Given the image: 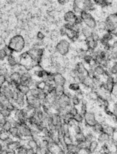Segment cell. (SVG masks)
Instances as JSON below:
<instances>
[{"label": "cell", "instance_id": "9c48e42d", "mask_svg": "<svg viewBox=\"0 0 117 154\" xmlns=\"http://www.w3.org/2000/svg\"><path fill=\"white\" fill-rule=\"evenodd\" d=\"M53 82L55 86H66L67 80L62 73L56 72L53 74Z\"/></svg>", "mask_w": 117, "mask_h": 154}, {"label": "cell", "instance_id": "9f6ffc18", "mask_svg": "<svg viewBox=\"0 0 117 154\" xmlns=\"http://www.w3.org/2000/svg\"><path fill=\"white\" fill-rule=\"evenodd\" d=\"M16 151L14 150H7L6 151V154H16Z\"/></svg>", "mask_w": 117, "mask_h": 154}, {"label": "cell", "instance_id": "60d3db41", "mask_svg": "<svg viewBox=\"0 0 117 154\" xmlns=\"http://www.w3.org/2000/svg\"><path fill=\"white\" fill-rule=\"evenodd\" d=\"M11 136L10 135V133L8 132L2 130L0 132V142H4L5 139H7L8 138Z\"/></svg>", "mask_w": 117, "mask_h": 154}, {"label": "cell", "instance_id": "7c38bea8", "mask_svg": "<svg viewBox=\"0 0 117 154\" xmlns=\"http://www.w3.org/2000/svg\"><path fill=\"white\" fill-rule=\"evenodd\" d=\"M19 133L22 138L29 139L31 138V130L28 125H21L20 127L19 128Z\"/></svg>", "mask_w": 117, "mask_h": 154}, {"label": "cell", "instance_id": "6da1fadb", "mask_svg": "<svg viewBox=\"0 0 117 154\" xmlns=\"http://www.w3.org/2000/svg\"><path fill=\"white\" fill-rule=\"evenodd\" d=\"M95 4L92 0H73V11L80 15L82 11L90 12L95 10Z\"/></svg>", "mask_w": 117, "mask_h": 154}, {"label": "cell", "instance_id": "f5cc1de1", "mask_svg": "<svg viewBox=\"0 0 117 154\" xmlns=\"http://www.w3.org/2000/svg\"><path fill=\"white\" fill-rule=\"evenodd\" d=\"M89 102V101H88V99L85 97L81 100V104H82V105L88 106Z\"/></svg>", "mask_w": 117, "mask_h": 154}, {"label": "cell", "instance_id": "94428289", "mask_svg": "<svg viewBox=\"0 0 117 154\" xmlns=\"http://www.w3.org/2000/svg\"><path fill=\"white\" fill-rule=\"evenodd\" d=\"M66 154H75L74 152H70V151H66Z\"/></svg>", "mask_w": 117, "mask_h": 154}, {"label": "cell", "instance_id": "cb8c5ba5", "mask_svg": "<svg viewBox=\"0 0 117 154\" xmlns=\"http://www.w3.org/2000/svg\"><path fill=\"white\" fill-rule=\"evenodd\" d=\"M30 89V88L27 85L22 84L20 83H19L17 86V90L18 91H19L20 92H21V93H23V95H24L25 96H26L27 95L29 94Z\"/></svg>", "mask_w": 117, "mask_h": 154}, {"label": "cell", "instance_id": "f546056e", "mask_svg": "<svg viewBox=\"0 0 117 154\" xmlns=\"http://www.w3.org/2000/svg\"><path fill=\"white\" fill-rule=\"evenodd\" d=\"M70 132L72 135L78 134L82 132V127L81 124H76L73 128H71Z\"/></svg>", "mask_w": 117, "mask_h": 154}, {"label": "cell", "instance_id": "ee69618b", "mask_svg": "<svg viewBox=\"0 0 117 154\" xmlns=\"http://www.w3.org/2000/svg\"><path fill=\"white\" fill-rule=\"evenodd\" d=\"M40 90H39L38 89H37L36 87L30 88L29 94L32 95V96H34L35 98H37V96H38V95H39V92H40Z\"/></svg>", "mask_w": 117, "mask_h": 154}, {"label": "cell", "instance_id": "4fadbf2b", "mask_svg": "<svg viewBox=\"0 0 117 154\" xmlns=\"http://www.w3.org/2000/svg\"><path fill=\"white\" fill-rule=\"evenodd\" d=\"M76 18V14L72 11L70 10L64 13L63 19L65 21V23L69 24H75Z\"/></svg>", "mask_w": 117, "mask_h": 154}, {"label": "cell", "instance_id": "9a60e30c", "mask_svg": "<svg viewBox=\"0 0 117 154\" xmlns=\"http://www.w3.org/2000/svg\"><path fill=\"white\" fill-rule=\"evenodd\" d=\"M6 60H7V66L10 69L15 67L16 66L19 64V60L17 59V58L16 57V56L14 55V54L7 57Z\"/></svg>", "mask_w": 117, "mask_h": 154}, {"label": "cell", "instance_id": "4316f807", "mask_svg": "<svg viewBox=\"0 0 117 154\" xmlns=\"http://www.w3.org/2000/svg\"><path fill=\"white\" fill-rule=\"evenodd\" d=\"M20 146V144L19 140H14L13 142H11L10 144H8L6 146V149L9 150L16 151Z\"/></svg>", "mask_w": 117, "mask_h": 154}, {"label": "cell", "instance_id": "277c9868", "mask_svg": "<svg viewBox=\"0 0 117 154\" xmlns=\"http://www.w3.org/2000/svg\"><path fill=\"white\" fill-rule=\"evenodd\" d=\"M27 52L32 60L36 64H40L44 56V50L40 46L34 45Z\"/></svg>", "mask_w": 117, "mask_h": 154}, {"label": "cell", "instance_id": "83f0119b", "mask_svg": "<svg viewBox=\"0 0 117 154\" xmlns=\"http://www.w3.org/2000/svg\"><path fill=\"white\" fill-rule=\"evenodd\" d=\"M85 136L86 142L88 144L91 141L96 139V135H95L93 132H92V130L86 132L85 133Z\"/></svg>", "mask_w": 117, "mask_h": 154}, {"label": "cell", "instance_id": "1f68e13d", "mask_svg": "<svg viewBox=\"0 0 117 154\" xmlns=\"http://www.w3.org/2000/svg\"><path fill=\"white\" fill-rule=\"evenodd\" d=\"M27 147L36 150L38 147V145L37 144V142L34 139H33L32 138H30L27 139Z\"/></svg>", "mask_w": 117, "mask_h": 154}, {"label": "cell", "instance_id": "ba28073f", "mask_svg": "<svg viewBox=\"0 0 117 154\" xmlns=\"http://www.w3.org/2000/svg\"><path fill=\"white\" fill-rule=\"evenodd\" d=\"M15 90L11 89L6 83L4 85H2L0 89V91L2 96H4L7 99H8L9 101L13 100Z\"/></svg>", "mask_w": 117, "mask_h": 154}, {"label": "cell", "instance_id": "52a82bcc", "mask_svg": "<svg viewBox=\"0 0 117 154\" xmlns=\"http://www.w3.org/2000/svg\"><path fill=\"white\" fill-rule=\"evenodd\" d=\"M84 124L89 127H92L96 125L98 122L96 119L95 113L93 112L88 111L87 113L84 116Z\"/></svg>", "mask_w": 117, "mask_h": 154}, {"label": "cell", "instance_id": "3957f363", "mask_svg": "<svg viewBox=\"0 0 117 154\" xmlns=\"http://www.w3.org/2000/svg\"><path fill=\"white\" fill-rule=\"evenodd\" d=\"M117 13L110 14L104 21V28L107 32L117 36Z\"/></svg>", "mask_w": 117, "mask_h": 154}, {"label": "cell", "instance_id": "d6986e66", "mask_svg": "<svg viewBox=\"0 0 117 154\" xmlns=\"http://www.w3.org/2000/svg\"><path fill=\"white\" fill-rule=\"evenodd\" d=\"M8 132L10 133V135L15 140H19L20 138H21L19 133V129L18 128L12 127Z\"/></svg>", "mask_w": 117, "mask_h": 154}, {"label": "cell", "instance_id": "2e32d148", "mask_svg": "<svg viewBox=\"0 0 117 154\" xmlns=\"http://www.w3.org/2000/svg\"><path fill=\"white\" fill-rule=\"evenodd\" d=\"M100 145L96 139L93 140L88 144V150L90 154H93L96 151L99 150Z\"/></svg>", "mask_w": 117, "mask_h": 154}, {"label": "cell", "instance_id": "db71d44e", "mask_svg": "<svg viewBox=\"0 0 117 154\" xmlns=\"http://www.w3.org/2000/svg\"><path fill=\"white\" fill-rule=\"evenodd\" d=\"M26 154H36L35 150L32 149V148H27V150H26Z\"/></svg>", "mask_w": 117, "mask_h": 154}, {"label": "cell", "instance_id": "8992f818", "mask_svg": "<svg viewBox=\"0 0 117 154\" xmlns=\"http://www.w3.org/2000/svg\"><path fill=\"white\" fill-rule=\"evenodd\" d=\"M70 48V43L65 39H62L57 43L55 47V50L61 56H66L69 53Z\"/></svg>", "mask_w": 117, "mask_h": 154}, {"label": "cell", "instance_id": "7402d4cb", "mask_svg": "<svg viewBox=\"0 0 117 154\" xmlns=\"http://www.w3.org/2000/svg\"><path fill=\"white\" fill-rule=\"evenodd\" d=\"M91 130L95 135H98L102 132H104V125L101 122H98L93 127H91Z\"/></svg>", "mask_w": 117, "mask_h": 154}, {"label": "cell", "instance_id": "4dcf8cb0", "mask_svg": "<svg viewBox=\"0 0 117 154\" xmlns=\"http://www.w3.org/2000/svg\"><path fill=\"white\" fill-rule=\"evenodd\" d=\"M0 113L6 119H8L11 118L13 116V112L8 110L6 108H4L1 110H0Z\"/></svg>", "mask_w": 117, "mask_h": 154}, {"label": "cell", "instance_id": "e0dca14e", "mask_svg": "<svg viewBox=\"0 0 117 154\" xmlns=\"http://www.w3.org/2000/svg\"><path fill=\"white\" fill-rule=\"evenodd\" d=\"M31 78H32V75L30 72H26L25 73H23L21 74L20 83L28 86V84Z\"/></svg>", "mask_w": 117, "mask_h": 154}, {"label": "cell", "instance_id": "f907efd6", "mask_svg": "<svg viewBox=\"0 0 117 154\" xmlns=\"http://www.w3.org/2000/svg\"><path fill=\"white\" fill-rule=\"evenodd\" d=\"M66 151L59 146V147L55 152V154H66Z\"/></svg>", "mask_w": 117, "mask_h": 154}, {"label": "cell", "instance_id": "44dd1931", "mask_svg": "<svg viewBox=\"0 0 117 154\" xmlns=\"http://www.w3.org/2000/svg\"><path fill=\"white\" fill-rule=\"evenodd\" d=\"M92 33H93V30H91V29H90L89 28H88L87 27L84 26V24H83V26H82V27L81 28L80 34H82L84 36V37L85 38V40L86 38H87L90 37L92 36Z\"/></svg>", "mask_w": 117, "mask_h": 154}, {"label": "cell", "instance_id": "603a6c76", "mask_svg": "<svg viewBox=\"0 0 117 154\" xmlns=\"http://www.w3.org/2000/svg\"><path fill=\"white\" fill-rule=\"evenodd\" d=\"M70 92H72L73 93L77 92L78 90L81 89L80 84L72 81V82H69L67 86L66 87Z\"/></svg>", "mask_w": 117, "mask_h": 154}, {"label": "cell", "instance_id": "681fc988", "mask_svg": "<svg viewBox=\"0 0 117 154\" xmlns=\"http://www.w3.org/2000/svg\"><path fill=\"white\" fill-rule=\"evenodd\" d=\"M36 37L38 41H43L45 38V35L41 31H39L36 34Z\"/></svg>", "mask_w": 117, "mask_h": 154}, {"label": "cell", "instance_id": "b9f144b4", "mask_svg": "<svg viewBox=\"0 0 117 154\" xmlns=\"http://www.w3.org/2000/svg\"><path fill=\"white\" fill-rule=\"evenodd\" d=\"M95 5L101 6L102 7H107L109 4L106 0H92Z\"/></svg>", "mask_w": 117, "mask_h": 154}, {"label": "cell", "instance_id": "d4e9b609", "mask_svg": "<svg viewBox=\"0 0 117 154\" xmlns=\"http://www.w3.org/2000/svg\"><path fill=\"white\" fill-rule=\"evenodd\" d=\"M93 69V71H94L95 75L100 76V77H102L105 75L106 69L105 68H104L102 66L98 64L96 67H95Z\"/></svg>", "mask_w": 117, "mask_h": 154}, {"label": "cell", "instance_id": "816d5d0a", "mask_svg": "<svg viewBox=\"0 0 117 154\" xmlns=\"http://www.w3.org/2000/svg\"><path fill=\"white\" fill-rule=\"evenodd\" d=\"M6 82H7V80H6L5 76H4V75L0 76V86L1 87V86H2V85H4Z\"/></svg>", "mask_w": 117, "mask_h": 154}, {"label": "cell", "instance_id": "bcb514c9", "mask_svg": "<svg viewBox=\"0 0 117 154\" xmlns=\"http://www.w3.org/2000/svg\"><path fill=\"white\" fill-rule=\"evenodd\" d=\"M79 112V108H78V107L72 106L69 113L72 116H74L75 115H76V114H78Z\"/></svg>", "mask_w": 117, "mask_h": 154}, {"label": "cell", "instance_id": "836d02e7", "mask_svg": "<svg viewBox=\"0 0 117 154\" xmlns=\"http://www.w3.org/2000/svg\"><path fill=\"white\" fill-rule=\"evenodd\" d=\"M44 114L45 113L43 112L41 107L35 109V116L40 121H41L43 120L44 116Z\"/></svg>", "mask_w": 117, "mask_h": 154}, {"label": "cell", "instance_id": "f6af8a7d", "mask_svg": "<svg viewBox=\"0 0 117 154\" xmlns=\"http://www.w3.org/2000/svg\"><path fill=\"white\" fill-rule=\"evenodd\" d=\"M79 111L81 114H82L83 116H84L88 111V106L80 104Z\"/></svg>", "mask_w": 117, "mask_h": 154}, {"label": "cell", "instance_id": "6125c7cd", "mask_svg": "<svg viewBox=\"0 0 117 154\" xmlns=\"http://www.w3.org/2000/svg\"><path fill=\"white\" fill-rule=\"evenodd\" d=\"M2 130H3V128H2V125H0V132H1V131H2Z\"/></svg>", "mask_w": 117, "mask_h": 154}, {"label": "cell", "instance_id": "f1b7e54d", "mask_svg": "<svg viewBox=\"0 0 117 154\" xmlns=\"http://www.w3.org/2000/svg\"><path fill=\"white\" fill-rule=\"evenodd\" d=\"M63 140L66 145L72 143H75L74 139H73V136L72 135L71 132L70 133L64 135L63 136Z\"/></svg>", "mask_w": 117, "mask_h": 154}, {"label": "cell", "instance_id": "5bb4252c", "mask_svg": "<svg viewBox=\"0 0 117 154\" xmlns=\"http://www.w3.org/2000/svg\"><path fill=\"white\" fill-rule=\"evenodd\" d=\"M110 139L111 136L105 132H102L96 135V140L99 145L108 143L110 141Z\"/></svg>", "mask_w": 117, "mask_h": 154}, {"label": "cell", "instance_id": "6f0895ef", "mask_svg": "<svg viewBox=\"0 0 117 154\" xmlns=\"http://www.w3.org/2000/svg\"><path fill=\"white\" fill-rule=\"evenodd\" d=\"M57 1L60 5H64L66 2V0H57Z\"/></svg>", "mask_w": 117, "mask_h": 154}, {"label": "cell", "instance_id": "5b68a950", "mask_svg": "<svg viewBox=\"0 0 117 154\" xmlns=\"http://www.w3.org/2000/svg\"><path fill=\"white\" fill-rule=\"evenodd\" d=\"M80 16L82 19L83 24L84 26L93 30L97 28L98 23L95 18L90 13L87 11H82L80 14Z\"/></svg>", "mask_w": 117, "mask_h": 154}, {"label": "cell", "instance_id": "d590c367", "mask_svg": "<svg viewBox=\"0 0 117 154\" xmlns=\"http://www.w3.org/2000/svg\"><path fill=\"white\" fill-rule=\"evenodd\" d=\"M73 118L74 121L76 122V123L78 124H81L84 122V116L82 114H81L79 112L76 115H75L74 116H73Z\"/></svg>", "mask_w": 117, "mask_h": 154}, {"label": "cell", "instance_id": "7bdbcfd3", "mask_svg": "<svg viewBox=\"0 0 117 154\" xmlns=\"http://www.w3.org/2000/svg\"><path fill=\"white\" fill-rule=\"evenodd\" d=\"M47 95V93H46L44 90H40L37 99H38L41 103H42L46 99Z\"/></svg>", "mask_w": 117, "mask_h": 154}, {"label": "cell", "instance_id": "ab89813d", "mask_svg": "<svg viewBox=\"0 0 117 154\" xmlns=\"http://www.w3.org/2000/svg\"><path fill=\"white\" fill-rule=\"evenodd\" d=\"M61 131H62V132L63 133V135H66V134L70 133V130H71V128L66 123H63V124H62V125L61 127Z\"/></svg>", "mask_w": 117, "mask_h": 154}, {"label": "cell", "instance_id": "7dc6e473", "mask_svg": "<svg viewBox=\"0 0 117 154\" xmlns=\"http://www.w3.org/2000/svg\"><path fill=\"white\" fill-rule=\"evenodd\" d=\"M27 148V147H26L20 146L16 150V153L17 154H26Z\"/></svg>", "mask_w": 117, "mask_h": 154}, {"label": "cell", "instance_id": "8d00e7d4", "mask_svg": "<svg viewBox=\"0 0 117 154\" xmlns=\"http://www.w3.org/2000/svg\"><path fill=\"white\" fill-rule=\"evenodd\" d=\"M71 101V104L72 106L78 107L81 104V99H79L77 96H76L74 94L73 95L72 97L70 99Z\"/></svg>", "mask_w": 117, "mask_h": 154}, {"label": "cell", "instance_id": "e7e4bbea", "mask_svg": "<svg viewBox=\"0 0 117 154\" xmlns=\"http://www.w3.org/2000/svg\"></svg>", "mask_w": 117, "mask_h": 154}, {"label": "cell", "instance_id": "30bf717a", "mask_svg": "<svg viewBox=\"0 0 117 154\" xmlns=\"http://www.w3.org/2000/svg\"><path fill=\"white\" fill-rule=\"evenodd\" d=\"M26 102L27 104L33 106L35 109L40 108L41 106V102L38 99L30 94L26 96Z\"/></svg>", "mask_w": 117, "mask_h": 154}, {"label": "cell", "instance_id": "e575fe53", "mask_svg": "<svg viewBox=\"0 0 117 154\" xmlns=\"http://www.w3.org/2000/svg\"><path fill=\"white\" fill-rule=\"evenodd\" d=\"M66 150V151H70V152H74V153H76L79 151L77 147V145L75 143H72L67 145Z\"/></svg>", "mask_w": 117, "mask_h": 154}, {"label": "cell", "instance_id": "ffe728a7", "mask_svg": "<svg viewBox=\"0 0 117 154\" xmlns=\"http://www.w3.org/2000/svg\"><path fill=\"white\" fill-rule=\"evenodd\" d=\"M85 98H87L89 101L96 102V101L98 99V95L95 90H90L87 93L85 94Z\"/></svg>", "mask_w": 117, "mask_h": 154}, {"label": "cell", "instance_id": "7a4b0ae2", "mask_svg": "<svg viewBox=\"0 0 117 154\" xmlns=\"http://www.w3.org/2000/svg\"><path fill=\"white\" fill-rule=\"evenodd\" d=\"M26 44V40L23 36L20 34H17L11 38L7 46L14 51V53H19L24 49Z\"/></svg>", "mask_w": 117, "mask_h": 154}, {"label": "cell", "instance_id": "d6a6232c", "mask_svg": "<svg viewBox=\"0 0 117 154\" xmlns=\"http://www.w3.org/2000/svg\"><path fill=\"white\" fill-rule=\"evenodd\" d=\"M46 87V83L44 80H38L37 81L35 87H36L40 90H44Z\"/></svg>", "mask_w": 117, "mask_h": 154}, {"label": "cell", "instance_id": "be15d7a7", "mask_svg": "<svg viewBox=\"0 0 117 154\" xmlns=\"http://www.w3.org/2000/svg\"><path fill=\"white\" fill-rule=\"evenodd\" d=\"M2 96V93H1V91H0V98H1Z\"/></svg>", "mask_w": 117, "mask_h": 154}, {"label": "cell", "instance_id": "484cf974", "mask_svg": "<svg viewBox=\"0 0 117 154\" xmlns=\"http://www.w3.org/2000/svg\"><path fill=\"white\" fill-rule=\"evenodd\" d=\"M73 136L74 142L75 144H78V143H81V142L86 141L85 136V134L83 132L78 133V134L74 135Z\"/></svg>", "mask_w": 117, "mask_h": 154}, {"label": "cell", "instance_id": "f35d334b", "mask_svg": "<svg viewBox=\"0 0 117 154\" xmlns=\"http://www.w3.org/2000/svg\"><path fill=\"white\" fill-rule=\"evenodd\" d=\"M13 125H12V123L11 122V121L10 119H7L6 121L5 122V123L2 125V128L3 130L8 132L10 129L12 128Z\"/></svg>", "mask_w": 117, "mask_h": 154}, {"label": "cell", "instance_id": "680465c9", "mask_svg": "<svg viewBox=\"0 0 117 154\" xmlns=\"http://www.w3.org/2000/svg\"><path fill=\"white\" fill-rule=\"evenodd\" d=\"M104 154L100 150H98V151H96L95 153H94L93 154Z\"/></svg>", "mask_w": 117, "mask_h": 154}, {"label": "cell", "instance_id": "ac0fdd59", "mask_svg": "<svg viewBox=\"0 0 117 154\" xmlns=\"http://www.w3.org/2000/svg\"><path fill=\"white\" fill-rule=\"evenodd\" d=\"M21 74L18 72H10L9 74V77L7 81H11L16 83H20V80Z\"/></svg>", "mask_w": 117, "mask_h": 154}, {"label": "cell", "instance_id": "74e56055", "mask_svg": "<svg viewBox=\"0 0 117 154\" xmlns=\"http://www.w3.org/2000/svg\"><path fill=\"white\" fill-rule=\"evenodd\" d=\"M64 86H55V94H56V96L59 97L61 95H63V92H64Z\"/></svg>", "mask_w": 117, "mask_h": 154}, {"label": "cell", "instance_id": "8fae6325", "mask_svg": "<svg viewBox=\"0 0 117 154\" xmlns=\"http://www.w3.org/2000/svg\"><path fill=\"white\" fill-rule=\"evenodd\" d=\"M70 99H71L70 98H69V96H67L64 94H63L60 96L58 97L57 101L60 108L61 109H64L67 106L72 104Z\"/></svg>", "mask_w": 117, "mask_h": 154}, {"label": "cell", "instance_id": "91938a15", "mask_svg": "<svg viewBox=\"0 0 117 154\" xmlns=\"http://www.w3.org/2000/svg\"><path fill=\"white\" fill-rule=\"evenodd\" d=\"M3 150V146H2V143L0 142V152Z\"/></svg>", "mask_w": 117, "mask_h": 154}, {"label": "cell", "instance_id": "c3c4849f", "mask_svg": "<svg viewBox=\"0 0 117 154\" xmlns=\"http://www.w3.org/2000/svg\"><path fill=\"white\" fill-rule=\"evenodd\" d=\"M77 145V147L78 148V150H82V149H85V148H88V143H87L86 141L85 142H82L81 143H78V144H76Z\"/></svg>", "mask_w": 117, "mask_h": 154}, {"label": "cell", "instance_id": "11a10c76", "mask_svg": "<svg viewBox=\"0 0 117 154\" xmlns=\"http://www.w3.org/2000/svg\"><path fill=\"white\" fill-rule=\"evenodd\" d=\"M6 119L5 118H4L2 116V115L0 113V125H2L4 123H5V122L6 121Z\"/></svg>", "mask_w": 117, "mask_h": 154}]
</instances>
